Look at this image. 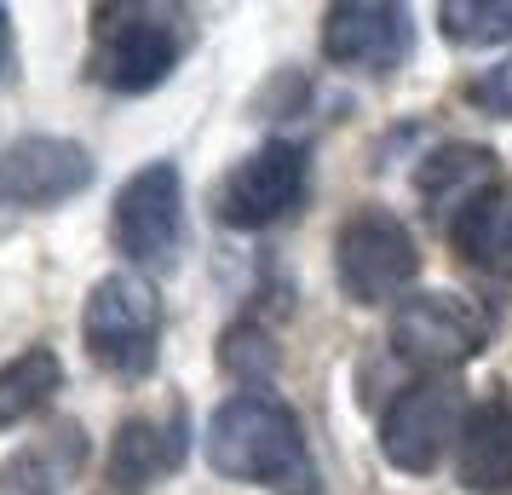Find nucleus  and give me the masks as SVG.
Returning <instances> with one entry per match:
<instances>
[{
    "instance_id": "1",
    "label": "nucleus",
    "mask_w": 512,
    "mask_h": 495,
    "mask_svg": "<svg viewBox=\"0 0 512 495\" xmlns=\"http://www.w3.org/2000/svg\"><path fill=\"white\" fill-rule=\"evenodd\" d=\"M202 455L219 478L259 484L277 495H317V467L305 449L300 415L277 392H236L208 415Z\"/></svg>"
},
{
    "instance_id": "2",
    "label": "nucleus",
    "mask_w": 512,
    "mask_h": 495,
    "mask_svg": "<svg viewBox=\"0 0 512 495\" xmlns=\"http://www.w3.org/2000/svg\"><path fill=\"white\" fill-rule=\"evenodd\" d=\"M190 41H196V24H190V12H179V6H156V0L98 6L87 75H93L104 93L144 98L185 64Z\"/></svg>"
},
{
    "instance_id": "3",
    "label": "nucleus",
    "mask_w": 512,
    "mask_h": 495,
    "mask_svg": "<svg viewBox=\"0 0 512 495\" xmlns=\"http://www.w3.org/2000/svg\"><path fill=\"white\" fill-rule=\"evenodd\" d=\"M162 294L139 271H104L87 288L81 306V346L98 369H110L121 380H144L162 357Z\"/></svg>"
},
{
    "instance_id": "4",
    "label": "nucleus",
    "mask_w": 512,
    "mask_h": 495,
    "mask_svg": "<svg viewBox=\"0 0 512 495\" xmlns=\"http://www.w3.org/2000/svg\"><path fill=\"white\" fill-rule=\"evenodd\" d=\"M334 283L351 306H392L409 300L420 283V242L415 231L380 202H363L334 231Z\"/></svg>"
},
{
    "instance_id": "5",
    "label": "nucleus",
    "mask_w": 512,
    "mask_h": 495,
    "mask_svg": "<svg viewBox=\"0 0 512 495\" xmlns=\"http://www.w3.org/2000/svg\"><path fill=\"white\" fill-rule=\"evenodd\" d=\"M110 242L127 260V271H139V277L179 265V248H185V179H179V162H144L116 190Z\"/></svg>"
},
{
    "instance_id": "6",
    "label": "nucleus",
    "mask_w": 512,
    "mask_h": 495,
    "mask_svg": "<svg viewBox=\"0 0 512 495\" xmlns=\"http://www.w3.org/2000/svg\"><path fill=\"white\" fill-rule=\"evenodd\" d=\"M489 317L455 288H415L392 311V352L420 375H449L484 352Z\"/></svg>"
},
{
    "instance_id": "7",
    "label": "nucleus",
    "mask_w": 512,
    "mask_h": 495,
    "mask_svg": "<svg viewBox=\"0 0 512 495\" xmlns=\"http://www.w3.org/2000/svg\"><path fill=\"white\" fill-rule=\"evenodd\" d=\"M311 190V150L300 139H265L225 173L213 213L225 231H271Z\"/></svg>"
},
{
    "instance_id": "8",
    "label": "nucleus",
    "mask_w": 512,
    "mask_h": 495,
    "mask_svg": "<svg viewBox=\"0 0 512 495\" xmlns=\"http://www.w3.org/2000/svg\"><path fill=\"white\" fill-rule=\"evenodd\" d=\"M461 415V386L449 375L409 380L380 415V461L403 478H426L443 461V449H455Z\"/></svg>"
},
{
    "instance_id": "9",
    "label": "nucleus",
    "mask_w": 512,
    "mask_h": 495,
    "mask_svg": "<svg viewBox=\"0 0 512 495\" xmlns=\"http://www.w3.org/2000/svg\"><path fill=\"white\" fill-rule=\"evenodd\" d=\"M98 179L93 150L58 133H24L0 150V208L41 213L64 208Z\"/></svg>"
},
{
    "instance_id": "10",
    "label": "nucleus",
    "mask_w": 512,
    "mask_h": 495,
    "mask_svg": "<svg viewBox=\"0 0 512 495\" xmlns=\"http://www.w3.org/2000/svg\"><path fill=\"white\" fill-rule=\"evenodd\" d=\"M415 52V18L392 0H334L323 12V58L351 75H392Z\"/></svg>"
},
{
    "instance_id": "11",
    "label": "nucleus",
    "mask_w": 512,
    "mask_h": 495,
    "mask_svg": "<svg viewBox=\"0 0 512 495\" xmlns=\"http://www.w3.org/2000/svg\"><path fill=\"white\" fill-rule=\"evenodd\" d=\"M185 403H173L167 415H127L116 426V444L104 461V478L116 495H144L156 478L185 467Z\"/></svg>"
},
{
    "instance_id": "12",
    "label": "nucleus",
    "mask_w": 512,
    "mask_h": 495,
    "mask_svg": "<svg viewBox=\"0 0 512 495\" xmlns=\"http://www.w3.org/2000/svg\"><path fill=\"white\" fill-rule=\"evenodd\" d=\"M455 484L472 495H512V403H466L455 432Z\"/></svg>"
},
{
    "instance_id": "13",
    "label": "nucleus",
    "mask_w": 512,
    "mask_h": 495,
    "mask_svg": "<svg viewBox=\"0 0 512 495\" xmlns=\"http://www.w3.org/2000/svg\"><path fill=\"white\" fill-rule=\"evenodd\" d=\"M81 472H87V432H81V421H52L35 444H24L0 467V484L12 495H58L70 490Z\"/></svg>"
},
{
    "instance_id": "14",
    "label": "nucleus",
    "mask_w": 512,
    "mask_h": 495,
    "mask_svg": "<svg viewBox=\"0 0 512 495\" xmlns=\"http://www.w3.org/2000/svg\"><path fill=\"white\" fill-rule=\"evenodd\" d=\"M495 185H501V162H495V150H484V144H438V150L415 167V190L432 208L461 213L472 196H484V190H495Z\"/></svg>"
},
{
    "instance_id": "15",
    "label": "nucleus",
    "mask_w": 512,
    "mask_h": 495,
    "mask_svg": "<svg viewBox=\"0 0 512 495\" xmlns=\"http://www.w3.org/2000/svg\"><path fill=\"white\" fill-rule=\"evenodd\" d=\"M449 242H455V254L466 265H478V271H507L512 277V196L507 185L484 190V196H472L455 219H449Z\"/></svg>"
},
{
    "instance_id": "16",
    "label": "nucleus",
    "mask_w": 512,
    "mask_h": 495,
    "mask_svg": "<svg viewBox=\"0 0 512 495\" xmlns=\"http://www.w3.org/2000/svg\"><path fill=\"white\" fill-rule=\"evenodd\" d=\"M64 392V357L52 346H24L0 363V432L35 421L52 398Z\"/></svg>"
},
{
    "instance_id": "17",
    "label": "nucleus",
    "mask_w": 512,
    "mask_h": 495,
    "mask_svg": "<svg viewBox=\"0 0 512 495\" xmlns=\"http://www.w3.org/2000/svg\"><path fill=\"white\" fill-rule=\"evenodd\" d=\"M438 24L449 47H501V41H512V0H443Z\"/></svg>"
},
{
    "instance_id": "18",
    "label": "nucleus",
    "mask_w": 512,
    "mask_h": 495,
    "mask_svg": "<svg viewBox=\"0 0 512 495\" xmlns=\"http://www.w3.org/2000/svg\"><path fill=\"white\" fill-rule=\"evenodd\" d=\"M219 369H231V375H271L277 369V346H271V334H259L254 323H236L231 334H219Z\"/></svg>"
},
{
    "instance_id": "19",
    "label": "nucleus",
    "mask_w": 512,
    "mask_h": 495,
    "mask_svg": "<svg viewBox=\"0 0 512 495\" xmlns=\"http://www.w3.org/2000/svg\"><path fill=\"white\" fill-rule=\"evenodd\" d=\"M466 104H478L495 121H512V58H501V64H489V70L472 75L466 81Z\"/></svg>"
},
{
    "instance_id": "20",
    "label": "nucleus",
    "mask_w": 512,
    "mask_h": 495,
    "mask_svg": "<svg viewBox=\"0 0 512 495\" xmlns=\"http://www.w3.org/2000/svg\"><path fill=\"white\" fill-rule=\"evenodd\" d=\"M18 70H24V52H18V29H12V12L0 6V93L18 87Z\"/></svg>"
}]
</instances>
